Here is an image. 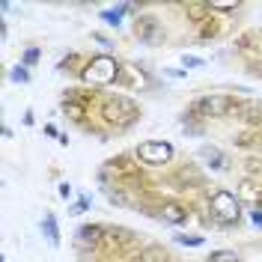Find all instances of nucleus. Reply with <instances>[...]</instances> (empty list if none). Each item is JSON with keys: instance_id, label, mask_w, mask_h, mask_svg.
I'll return each mask as SVG.
<instances>
[{"instance_id": "nucleus-1", "label": "nucleus", "mask_w": 262, "mask_h": 262, "mask_svg": "<svg viewBox=\"0 0 262 262\" xmlns=\"http://www.w3.org/2000/svg\"><path fill=\"white\" fill-rule=\"evenodd\" d=\"M116 60H111V57H96L93 63L83 69V81L86 83H111L116 78Z\"/></svg>"}, {"instance_id": "nucleus-2", "label": "nucleus", "mask_w": 262, "mask_h": 262, "mask_svg": "<svg viewBox=\"0 0 262 262\" xmlns=\"http://www.w3.org/2000/svg\"><path fill=\"white\" fill-rule=\"evenodd\" d=\"M212 214L221 224H235L238 221V200L229 191H217L212 196Z\"/></svg>"}, {"instance_id": "nucleus-3", "label": "nucleus", "mask_w": 262, "mask_h": 262, "mask_svg": "<svg viewBox=\"0 0 262 262\" xmlns=\"http://www.w3.org/2000/svg\"><path fill=\"white\" fill-rule=\"evenodd\" d=\"M137 155H140L146 164H167L170 161V155H173V149H170V143L149 140V143H143V146L137 149Z\"/></svg>"}, {"instance_id": "nucleus-4", "label": "nucleus", "mask_w": 262, "mask_h": 262, "mask_svg": "<svg viewBox=\"0 0 262 262\" xmlns=\"http://www.w3.org/2000/svg\"><path fill=\"white\" fill-rule=\"evenodd\" d=\"M200 158L203 161H209V167H214V170H224L227 167V158H224V152L214 146H200Z\"/></svg>"}, {"instance_id": "nucleus-5", "label": "nucleus", "mask_w": 262, "mask_h": 262, "mask_svg": "<svg viewBox=\"0 0 262 262\" xmlns=\"http://www.w3.org/2000/svg\"><path fill=\"white\" fill-rule=\"evenodd\" d=\"M128 12V3H119L116 9H107V12H101V21H107L111 27H119V21H122V15Z\"/></svg>"}, {"instance_id": "nucleus-6", "label": "nucleus", "mask_w": 262, "mask_h": 262, "mask_svg": "<svg viewBox=\"0 0 262 262\" xmlns=\"http://www.w3.org/2000/svg\"><path fill=\"white\" fill-rule=\"evenodd\" d=\"M42 232L48 235L51 245H60V232H57V221H54V214H45V221H42Z\"/></svg>"}, {"instance_id": "nucleus-7", "label": "nucleus", "mask_w": 262, "mask_h": 262, "mask_svg": "<svg viewBox=\"0 0 262 262\" xmlns=\"http://www.w3.org/2000/svg\"><path fill=\"white\" fill-rule=\"evenodd\" d=\"M164 217H167L170 224H182V221H185V214H182L179 206H164Z\"/></svg>"}, {"instance_id": "nucleus-8", "label": "nucleus", "mask_w": 262, "mask_h": 262, "mask_svg": "<svg viewBox=\"0 0 262 262\" xmlns=\"http://www.w3.org/2000/svg\"><path fill=\"white\" fill-rule=\"evenodd\" d=\"M179 245H188V247H200L203 245V235H176Z\"/></svg>"}, {"instance_id": "nucleus-9", "label": "nucleus", "mask_w": 262, "mask_h": 262, "mask_svg": "<svg viewBox=\"0 0 262 262\" xmlns=\"http://www.w3.org/2000/svg\"><path fill=\"white\" fill-rule=\"evenodd\" d=\"M78 235H81V242L86 245V242H96L98 229H96V227H81V229H78Z\"/></svg>"}, {"instance_id": "nucleus-10", "label": "nucleus", "mask_w": 262, "mask_h": 262, "mask_svg": "<svg viewBox=\"0 0 262 262\" xmlns=\"http://www.w3.org/2000/svg\"><path fill=\"white\" fill-rule=\"evenodd\" d=\"M238 256L229 253V250H221V253H212V262H235Z\"/></svg>"}, {"instance_id": "nucleus-11", "label": "nucleus", "mask_w": 262, "mask_h": 262, "mask_svg": "<svg viewBox=\"0 0 262 262\" xmlns=\"http://www.w3.org/2000/svg\"><path fill=\"white\" fill-rule=\"evenodd\" d=\"M143 262H167V256H164L161 250H155V247H152V250H146Z\"/></svg>"}, {"instance_id": "nucleus-12", "label": "nucleus", "mask_w": 262, "mask_h": 262, "mask_svg": "<svg viewBox=\"0 0 262 262\" xmlns=\"http://www.w3.org/2000/svg\"><path fill=\"white\" fill-rule=\"evenodd\" d=\"M27 78H30V75H27V69H24V66H18L15 72H12V81H21V83H24Z\"/></svg>"}, {"instance_id": "nucleus-13", "label": "nucleus", "mask_w": 262, "mask_h": 262, "mask_svg": "<svg viewBox=\"0 0 262 262\" xmlns=\"http://www.w3.org/2000/svg\"><path fill=\"white\" fill-rule=\"evenodd\" d=\"M182 63L191 66V69H196V66H203V60H200V57H188V54H185V57H182Z\"/></svg>"}, {"instance_id": "nucleus-14", "label": "nucleus", "mask_w": 262, "mask_h": 262, "mask_svg": "<svg viewBox=\"0 0 262 262\" xmlns=\"http://www.w3.org/2000/svg\"><path fill=\"white\" fill-rule=\"evenodd\" d=\"M250 221H253L256 227H262V212H253V214H250Z\"/></svg>"}, {"instance_id": "nucleus-15", "label": "nucleus", "mask_w": 262, "mask_h": 262, "mask_svg": "<svg viewBox=\"0 0 262 262\" xmlns=\"http://www.w3.org/2000/svg\"><path fill=\"white\" fill-rule=\"evenodd\" d=\"M214 9H235V3H212Z\"/></svg>"}]
</instances>
